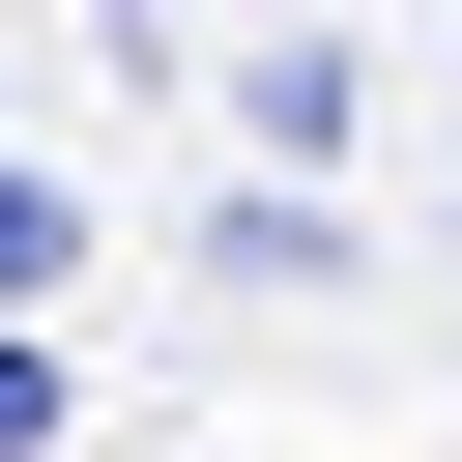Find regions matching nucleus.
<instances>
[{"label": "nucleus", "instance_id": "obj_1", "mask_svg": "<svg viewBox=\"0 0 462 462\" xmlns=\"http://www.w3.org/2000/svg\"><path fill=\"white\" fill-rule=\"evenodd\" d=\"M58 260H87V202H58V173H29V144H0V318H29V289H58Z\"/></svg>", "mask_w": 462, "mask_h": 462}, {"label": "nucleus", "instance_id": "obj_2", "mask_svg": "<svg viewBox=\"0 0 462 462\" xmlns=\"http://www.w3.org/2000/svg\"><path fill=\"white\" fill-rule=\"evenodd\" d=\"M29 433H58V346H29V318H0V462H29Z\"/></svg>", "mask_w": 462, "mask_h": 462}]
</instances>
